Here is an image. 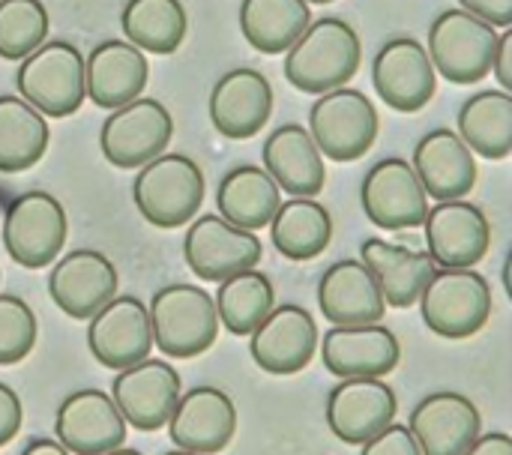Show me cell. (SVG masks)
Instances as JSON below:
<instances>
[{
  "label": "cell",
  "mask_w": 512,
  "mask_h": 455,
  "mask_svg": "<svg viewBox=\"0 0 512 455\" xmlns=\"http://www.w3.org/2000/svg\"><path fill=\"white\" fill-rule=\"evenodd\" d=\"M363 60L357 30L336 15H324L309 24L297 45L285 54V78L312 96L348 87Z\"/></svg>",
  "instance_id": "6da1fadb"
},
{
  "label": "cell",
  "mask_w": 512,
  "mask_h": 455,
  "mask_svg": "<svg viewBox=\"0 0 512 455\" xmlns=\"http://www.w3.org/2000/svg\"><path fill=\"white\" fill-rule=\"evenodd\" d=\"M153 342L168 360H192L207 354L219 339V312L213 294L198 285H165L150 300Z\"/></svg>",
  "instance_id": "7a4b0ae2"
},
{
  "label": "cell",
  "mask_w": 512,
  "mask_h": 455,
  "mask_svg": "<svg viewBox=\"0 0 512 455\" xmlns=\"http://www.w3.org/2000/svg\"><path fill=\"white\" fill-rule=\"evenodd\" d=\"M207 195L204 171L183 153H162L135 174L132 198L138 213L156 228H180L198 219Z\"/></svg>",
  "instance_id": "3957f363"
},
{
  "label": "cell",
  "mask_w": 512,
  "mask_h": 455,
  "mask_svg": "<svg viewBox=\"0 0 512 455\" xmlns=\"http://www.w3.org/2000/svg\"><path fill=\"white\" fill-rule=\"evenodd\" d=\"M21 99L45 117H69L87 99L84 57L72 42L48 39L15 72Z\"/></svg>",
  "instance_id": "277c9868"
},
{
  "label": "cell",
  "mask_w": 512,
  "mask_h": 455,
  "mask_svg": "<svg viewBox=\"0 0 512 455\" xmlns=\"http://www.w3.org/2000/svg\"><path fill=\"white\" fill-rule=\"evenodd\" d=\"M492 288L477 270H438L420 297L423 324L450 342L477 336L492 318Z\"/></svg>",
  "instance_id": "5b68a950"
},
{
  "label": "cell",
  "mask_w": 512,
  "mask_h": 455,
  "mask_svg": "<svg viewBox=\"0 0 512 455\" xmlns=\"http://www.w3.org/2000/svg\"><path fill=\"white\" fill-rule=\"evenodd\" d=\"M69 237L63 204L42 189L18 195L3 216V246L24 270H42L57 261Z\"/></svg>",
  "instance_id": "8992f818"
},
{
  "label": "cell",
  "mask_w": 512,
  "mask_h": 455,
  "mask_svg": "<svg viewBox=\"0 0 512 455\" xmlns=\"http://www.w3.org/2000/svg\"><path fill=\"white\" fill-rule=\"evenodd\" d=\"M501 33L471 12L447 9L429 27V57L435 72L453 84H477L495 63Z\"/></svg>",
  "instance_id": "52a82bcc"
},
{
  "label": "cell",
  "mask_w": 512,
  "mask_h": 455,
  "mask_svg": "<svg viewBox=\"0 0 512 455\" xmlns=\"http://www.w3.org/2000/svg\"><path fill=\"white\" fill-rule=\"evenodd\" d=\"M378 129V108L372 105V99H366V93L354 87L324 93L309 108V132L318 150L333 162L363 159L372 150Z\"/></svg>",
  "instance_id": "ba28073f"
},
{
  "label": "cell",
  "mask_w": 512,
  "mask_h": 455,
  "mask_svg": "<svg viewBox=\"0 0 512 455\" xmlns=\"http://www.w3.org/2000/svg\"><path fill=\"white\" fill-rule=\"evenodd\" d=\"M183 258L201 282L219 285L237 273L255 270L264 258V246L255 231L237 228L219 213H207L189 222Z\"/></svg>",
  "instance_id": "9c48e42d"
},
{
  "label": "cell",
  "mask_w": 512,
  "mask_h": 455,
  "mask_svg": "<svg viewBox=\"0 0 512 455\" xmlns=\"http://www.w3.org/2000/svg\"><path fill=\"white\" fill-rule=\"evenodd\" d=\"M174 135V117L159 99H135L108 114L99 132L102 156L114 168H144L165 153Z\"/></svg>",
  "instance_id": "30bf717a"
},
{
  "label": "cell",
  "mask_w": 512,
  "mask_h": 455,
  "mask_svg": "<svg viewBox=\"0 0 512 455\" xmlns=\"http://www.w3.org/2000/svg\"><path fill=\"white\" fill-rule=\"evenodd\" d=\"M360 204L372 225L381 231H408L426 225L429 192L414 165L393 156L369 168L360 186Z\"/></svg>",
  "instance_id": "8fae6325"
},
{
  "label": "cell",
  "mask_w": 512,
  "mask_h": 455,
  "mask_svg": "<svg viewBox=\"0 0 512 455\" xmlns=\"http://www.w3.org/2000/svg\"><path fill=\"white\" fill-rule=\"evenodd\" d=\"M153 321L150 306H144L132 294H117L102 312L90 318L87 348L93 360L105 369L123 372L144 360L153 351Z\"/></svg>",
  "instance_id": "7c38bea8"
},
{
  "label": "cell",
  "mask_w": 512,
  "mask_h": 455,
  "mask_svg": "<svg viewBox=\"0 0 512 455\" xmlns=\"http://www.w3.org/2000/svg\"><path fill=\"white\" fill-rule=\"evenodd\" d=\"M396 411H399V399L384 378L339 381L324 405L330 432L351 447H363L387 426H393Z\"/></svg>",
  "instance_id": "4fadbf2b"
},
{
  "label": "cell",
  "mask_w": 512,
  "mask_h": 455,
  "mask_svg": "<svg viewBox=\"0 0 512 455\" xmlns=\"http://www.w3.org/2000/svg\"><path fill=\"white\" fill-rule=\"evenodd\" d=\"M117 291L120 273L111 258L96 249H72L48 273V297L75 321H90L117 297Z\"/></svg>",
  "instance_id": "5bb4252c"
},
{
  "label": "cell",
  "mask_w": 512,
  "mask_h": 455,
  "mask_svg": "<svg viewBox=\"0 0 512 455\" xmlns=\"http://www.w3.org/2000/svg\"><path fill=\"white\" fill-rule=\"evenodd\" d=\"M372 84L375 93L402 114L423 111L435 90H438V72L429 57V48H423L411 36L390 39L372 63Z\"/></svg>",
  "instance_id": "9a60e30c"
},
{
  "label": "cell",
  "mask_w": 512,
  "mask_h": 455,
  "mask_svg": "<svg viewBox=\"0 0 512 455\" xmlns=\"http://www.w3.org/2000/svg\"><path fill=\"white\" fill-rule=\"evenodd\" d=\"M129 423L111 393L96 387L69 393L54 417V435L72 455H105L126 444Z\"/></svg>",
  "instance_id": "2e32d148"
},
{
  "label": "cell",
  "mask_w": 512,
  "mask_h": 455,
  "mask_svg": "<svg viewBox=\"0 0 512 455\" xmlns=\"http://www.w3.org/2000/svg\"><path fill=\"white\" fill-rule=\"evenodd\" d=\"M180 396L183 381L177 369L165 360H144L132 369L117 372V378L111 381V399L117 402L123 420L138 432L165 429Z\"/></svg>",
  "instance_id": "e0dca14e"
},
{
  "label": "cell",
  "mask_w": 512,
  "mask_h": 455,
  "mask_svg": "<svg viewBox=\"0 0 512 455\" xmlns=\"http://www.w3.org/2000/svg\"><path fill=\"white\" fill-rule=\"evenodd\" d=\"M426 246L441 270H474L492 249L489 216L471 201H441L426 216Z\"/></svg>",
  "instance_id": "ac0fdd59"
},
{
  "label": "cell",
  "mask_w": 512,
  "mask_h": 455,
  "mask_svg": "<svg viewBox=\"0 0 512 455\" xmlns=\"http://www.w3.org/2000/svg\"><path fill=\"white\" fill-rule=\"evenodd\" d=\"M321 336L315 318L294 303L276 306L267 321L249 336V354L255 366L267 375H297L318 354Z\"/></svg>",
  "instance_id": "d6986e66"
},
{
  "label": "cell",
  "mask_w": 512,
  "mask_h": 455,
  "mask_svg": "<svg viewBox=\"0 0 512 455\" xmlns=\"http://www.w3.org/2000/svg\"><path fill=\"white\" fill-rule=\"evenodd\" d=\"M321 363L339 381L387 378L402 363V345L384 324L333 327L321 336Z\"/></svg>",
  "instance_id": "ffe728a7"
},
{
  "label": "cell",
  "mask_w": 512,
  "mask_h": 455,
  "mask_svg": "<svg viewBox=\"0 0 512 455\" xmlns=\"http://www.w3.org/2000/svg\"><path fill=\"white\" fill-rule=\"evenodd\" d=\"M237 435L234 399L219 387H192L180 396L171 420L168 438L174 450L198 455H219Z\"/></svg>",
  "instance_id": "44dd1931"
},
{
  "label": "cell",
  "mask_w": 512,
  "mask_h": 455,
  "mask_svg": "<svg viewBox=\"0 0 512 455\" xmlns=\"http://www.w3.org/2000/svg\"><path fill=\"white\" fill-rule=\"evenodd\" d=\"M408 429L423 455H465L483 435V417L468 396L438 390L414 405Z\"/></svg>",
  "instance_id": "7402d4cb"
},
{
  "label": "cell",
  "mask_w": 512,
  "mask_h": 455,
  "mask_svg": "<svg viewBox=\"0 0 512 455\" xmlns=\"http://www.w3.org/2000/svg\"><path fill=\"white\" fill-rule=\"evenodd\" d=\"M273 114V87L258 69H231L210 90V120L231 141L255 138Z\"/></svg>",
  "instance_id": "603a6c76"
},
{
  "label": "cell",
  "mask_w": 512,
  "mask_h": 455,
  "mask_svg": "<svg viewBox=\"0 0 512 455\" xmlns=\"http://www.w3.org/2000/svg\"><path fill=\"white\" fill-rule=\"evenodd\" d=\"M318 309L333 327H360L381 324L390 306L375 273L360 258H345L324 270L318 282Z\"/></svg>",
  "instance_id": "cb8c5ba5"
},
{
  "label": "cell",
  "mask_w": 512,
  "mask_h": 455,
  "mask_svg": "<svg viewBox=\"0 0 512 455\" xmlns=\"http://www.w3.org/2000/svg\"><path fill=\"white\" fill-rule=\"evenodd\" d=\"M87 99L93 105L117 111L144 96L150 81V63L141 48L123 39H105L84 57Z\"/></svg>",
  "instance_id": "d4e9b609"
},
{
  "label": "cell",
  "mask_w": 512,
  "mask_h": 455,
  "mask_svg": "<svg viewBox=\"0 0 512 455\" xmlns=\"http://www.w3.org/2000/svg\"><path fill=\"white\" fill-rule=\"evenodd\" d=\"M264 168L291 198H315L327 186L324 153L318 150L312 132L300 123H285L264 141Z\"/></svg>",
  "instance_id": "484cf974"
},
{
  "label": "cell",
  "mask_w": 512,
  "mask_h": 455,
  "mask_svg": "<svg viewBox=\"0 0 512 455\" xmlns=\"http://www.w3.org/2000/svg\"><path fill=\"white\" fill-rule=\"evenodd\" d=\"M414 171L423 180L429 198L462 201L477 183L474 150L453 129H432L414 147Z\"/></svg>",
  "instance_id": "4316f807"
},
{
  "label": "cell",
  "mask_w": 512,
  "mask_h": 455,
  "mask_svg": "<svg viewBox=\"0 0 512 455\" xmlns=\"http://www.w3.org/2000/svg\"><path fill=\"white\" fill-rule=\"evenodd\" d=\"M360 261L375 273L381 294L387 306L393 309H408L420 303L423 291L441 270L429 252L402 246V243H387L381 237H369L360 246Z\"/></svg>",
  "instance_id": "83f0119b"
},
{
  "label": "cell",
  "mask_w": 512,
  "mask_h": 455,
  "mask_svg": "<svg viewBox=\"0 0 512 455\" xmlns=\"http://www.w3.org/2000/svg\"><path fill=\"white\" fill-rule=\"evenodd\" d=\"M216 207L219 216L228 219L237 228L261 231L270 228L282 207V189L267 174V168L258 165H237L231 168L219 189H216Z\"/></svg>",
  "instance_id": "f1b7e54d"
},
{
  "label": "cell",
  "mask_w": 512,
  "mask_h": 455,
  "mask_svg": "<svg viewBox=\"0 0 512 455\" xmlns=\"http://www.w3.org/2000/svg\"><path fill=\"white\" fill-rule=\"evenodd\" d=\"M312 9L306 0H243L240 30L261 54H288L309 30Z\"/></svg>",
  "instance_id": "f546056e"
},
{
  "label": "cell",
  "mask_w": 512,
  "mask_h": 455,
  "mask_svg": "<svg viewBox=\"0 0 512 455\" xmlns=\"http://www.w3.org/2000/svg\"><path fill=\"white\" fill-rule=\"evenodd\" d=\"M333 240L330 210L315 198L282 201L276 219L270 222V243L288 261H312Z\"/></svg>",
  "instance_id": "4dcf8cb0"
},
{
  "label": "cell",
  "mask_w": 512,
  "mask_h": 455,
  "mask_svg": "<svg viewBox=\"0 0 512 455\" xmlns=\"http://www.w3.org/2000/svg\"><path fill=\"white\" fill-rule=\"evenodd\" d=\"M48 117L21 96H0V171H30L48 150Z\"/></svg>",
  "instance_id": "1f68e13d"
},
{
  "label": "cell",
  "mask_w": 512,
  "mask_h": 455,
  "mask_svg": "<svg viewBox=\"0 0 512 455\" xmlns=\"http://www.w3.org/2000/svg\"><path fill=\"white\" fill-rule=\"evenodd\" d=\"M459 135L483 159L512 156V93L483 90L459 108Z\"/></svg>",
  "instance_id": "d6a6232c"
},
{
  "label": "cell",
  "mask_w": 512,
  "mask_h": 455,
  "mask_svg": "<svg viewBox=\"0 0 512 455\" xmlns=\"http://www.w3.org/2000/svg\"><path fill=\"white\" fill-rule=\"evenodd\" d=\"M213 300H216L222 327L231 336L249 339L267 321V315L276 309V288H273L270 276L255 267V270H246V273H237V276L219 282V291Z\"/></svg>",
  "instance_id": "836d02e7"
},
{
  "label": "cell",
  "mask_w": 512,
  "mask_h": 455,
  "mask_svg": "<svg viewBox=\"0 0 512 455\" xmlns=\"http://www.w3.org/2000/svg\"><path fill=\"white\" fill-rule=\"evenodd\" d=\"M120 27L144 54H174L186 39L189 18L180 0H129Z\"/></svg>",
  "instance_id": "e575fe53"
},
{
  "label": "cell",
  "mask_w": 512,
  "mask_h": 455,
  "mask_svg": "<svg viewBox=\"0 0 512 455\" xmlns=\"http://www.w3.org/2000/svg\"><path fill=\"white\" fill-rule=\"evenodd\" d=\"M48 9L42 0H0V57L27 60L48 39Z\"/></svg>",
  "instance_id": "d590c367"
},
{
  "label": "cell",
  "mask_w": 512,
  "mask_h": 455,
  "mask_svg": "<svg viewBox=\"0 0 512 455\" xmlns=\"http://www.w3.org/2000/svg\"><path fill=\"white\" fill-rule=\"evenodd\" d=\"M39 336V324L33 309L15 297V294H0V366H15L21 363Z\"/></svg>",
  "instance_id": "8d00e7d4"
},
{
  "label": "cell",
  "mask_w": 512,
  "mask_h": 455,
  "mask_svg": "<svg viewBox=\"0 0 512 455\" xmlns=\"http://www.w3.org/2000/svg\"><path fill=\"white\" fill-rule=\"evenodd\" d=\"M360 455H423V450L408 426L393 423L381 435H375L369 444H363Z\"/></svg>",
  "instance_id": "74e56055"
},
{
  "label": "cell",
  "mask_w": 512,
  "mask_h": 455,
  "mask_svg": "<svg viewBox=\"0 0 512 455\" xmlns=\"http://www.w3.org/2000/svg\"><path fill=\"white\" fill-rule=\"evenodd\" d=\"M24 426V408L21 399L12 387H6L0 381V447H6L9 441H15V435Z\"/></svg>",
  "instance_id": "f35d334b"
},
{
  "label": "cell",
  "mask_w": 512,
  "mask_h": 455,
  "mask_svg": "<svg viewBox=\"0 0 512 455\" xmlns=\"http://www.w3.org/2000/svg\"><path fill=\"white\" fill-rule=\"evenodd\" d=\"M465 12H471L474 18L492 24L495 30L512 27V0H459Z\"/></svg>",
  "instance_id": "ab89813d"
},
{
  "label": "cell",
  "mask_w": 512,
  "mask_h": 455,
  "mask_svg": "<svg viewBox=\"0 0 512 455\" xmlns=\"http://www.w3.org/2000/svg\"><path fill=\"white\" fill-rule=\"evenodd\" d=\"M495 78L501 81L504 90H512V27L501 33L498 39V51H495V63H492Z\"/></svg>",
  "instance_id": "60d3db41"
},
{
  "label": "cell",
  "mask_w": 512,
  "mask_h": 455,
  "mask_svg": "<svg viewBox=\"0 0 512 455\" xmlns=\"http://www.w3.org/2000/svg\"><path fill=\"white\" fill-rule=\"evenodd\" d=\"M465 455H512V435H507V432L480 435L477 444Z\"/></svg>",
  "instance_id": "b9f144b4"
},
{
  "label": "cell",
  "mask_w": 512,
  "mask_h": 455,
  "mask_svg": "<svg viewBox=\"0 0 512 455\" xmlns=\"http://www.w3.org/2000/svg\"><path fill=\"white\" fill-rule=\"evenodd\" d=\"M21 455H72L57 438H33L24 450H21Z\"/></svg>",
  "instance_id": "7bdbcfd3"
},
{
  "label": "cell",
  "mask_w": 512,
  "mask_h": 455,
  "mask_svg": "<svg viewBox=\"0 0 512 455\" xmlns=\"http://www.w3.org/2000/svg\"><path fill=\"white\" fill-rule=\"evenodd\" d=\"M504 291H507V297L512 300V255L507 258V264H504Z\"/></svg>",
  "instance_id": "ee69618b"
},
{
  "label": "cell",
  "mask_w": 512,
  "mask_h": 455,
  "mask_svg": "<svg viewBox=\"0 0 512 455\" xmlns=\"http://www.w3.org/2000/svg\"><path fill=\"white\" fill-rule=\"evenodd\" d=\"M105 455H144V453H138V450H129V447H117V450H111V453H105Z\"/></svg>",
  "instance_id": "f6af8a7d"
},
{
  "label": "cell",
  "mask_w": 512,
  "mask_h": 455,
  "mask_svg": "<svg viewBox=\"0 0 512 455\" xmlns=\"http://www.w3.org/2000/svg\"><path fill=\"white\" fill-rule=\"evenodd\" d=\"M165 455H198V453H186V450H171V453Z\"/></svg>",
  "instance_id": "bcb514c9"
},
{
  "label": "cell",
  "mask_w": 512,
  "mask_h": 455,
  "mask_svg": "<svg viewBox=\"0 0 512 455\" xmlns=\"http://www.w3.org/2000/svg\"><path fill=\"white\" fill-rule=\"evenodd\" d=\"M306 3L312 6V3H333V0H306Z\"/></svg>",
  "instance_id": "7dc6e473"
},
{
  "label": "cell",
  "mask_w": 512,
  "mask_h": 455,
  "mask_svg": "<svg viewBox=\"0 0 512 455\" xmlns=\"http://www.w3.org/2000/svg\"><path fill=\"white\" fill-rule=\"evenodd\" d=\"M0 282H3V273H0Z\"/></svg>",
  "instance_id": "c3c4849f"
}]
</instances>
